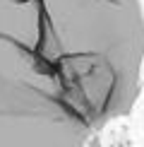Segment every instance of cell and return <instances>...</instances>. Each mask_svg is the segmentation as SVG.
<instances>
[{
	"instance_id": "6da1fadb",
	"label": "cell",
	"mask_w": 144,
	"mask_h": 147,
	"mask_svg": "<svg viewBox=\"0 0 144 147\" xmlns=\"http://www.w3.org/2000/svg\"><path fill=\"white\" fill-rule=\"evenodd\" d=\"M0 72L101 133L144 89V0H0Z\"/></svg>"
},
{
	"instance_id": "7a4b0ae2",
	"label": "cell",
	"mask_w": 144,
	"mask_h": 147,
	"mask_svg": "<svg viewBox=\"0 0 144 147\" xmlns=\"http://www.w3.org/2000/svg\"><path fill=\"white\" fill-rule=\"evenodd\" d=\"M94 135L65 106L0 72V147H89Z\"/></svg>"
}]
</instances>
